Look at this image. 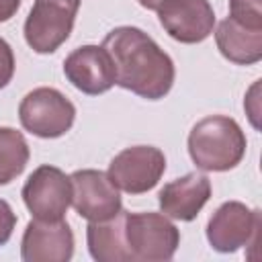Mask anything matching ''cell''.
I'll use <instances>...</instances> for the list:
<instances>
[{"label": "cell", "mask_w": 262, "mask_h": 262, "mask_svg": "<svg viewBox=\"0 0 262 262\" xmlns=\"http://www.w3.org/2000/svg\"><path fill=\"white\" fill-rule=\"evenodd\" d=\"M102 47L108 51L117 86L145 98H164L176 78L172 57L141 29L137 27H115L106 33Z\"/></svg>", "instance_id": "obj_1"}, {"label": "cell", "mask_w": 262, "mask_h": 262, "mask_svg": "<svg viewBox=\"0 0 262 262\" xmlns=\"http://www.w3.org/2000/svg\"><path fill=\"white\" fill-rule=\"evenodd\" d=\"M188 156L203 172H227L235 168L248 147L239 123L225 115L201 119L188 133Z\"/></svg>", "instance_id": "obj_2"}, {"label": "cell", "mask_w": 262, "mask_h": 262, "mask_svg": "<svg viewBox=\"0 0 262 262\" xmlns=\"http://www.w3.org/2000/svg\"><path fill=\"white\" fill-rule=\"evenodd\" d=\"M123 235L129 262H166L180 246L178 227L164 213L123 211Z\"/></svg>", "instance_id": "obj_3"}, {"label": "cell", "mask_w": 262, "mask_h": 262, "mask_svg": "<svg viewBox=\"0 0 262 262\" xmlns=\"http://www.w3.org/2000/svg\"><path fill=\"white\" fill-rule=\"evenodd\" d=\"M76 119L74 102L57 88L39 86L27 92L18 104V121L25 131L41 139L66 135Z\"/></svg>", "instance_id": "obj_4"}, {"label": "cell", "mask_w": 262, "mask_h": 262, "mask_svg": "<svg viewBox=\"0 0 262 262\" xmlns=\"http://www.w3.org/2000/svg\"><path fill=\"white\" fill-rule=\"evenodd\" d=\"M82 0H35L23 33L35 53L57 51L72 35Z\"/></svg>", "instance_id": "obj_5"}, {"label": "cell", "mask_w": 262, "mask_h": 262, "mask_svg": "<svg viewBox=\"0 0 262 262\" xmlns=\"http://www.w3.org/2000/svg\"><path fill=\"white\" fill-rule=\"evenodd\" d=\"M260 227L262 217L258 209H250L239 201H227L209 217L207 242L213 250L231 254L244 246H256Z\"/></svg>", "instance_id": "obj_6"}, {"label": "cell", "mask_w": 262, "mask_h": 262, "mask_svg": "<svg viewBox=\"0 0 262 262\" xmlns=\"http://www.w3.org/2000/svg\"><path fill=\"white\" fill-rule=\"evenodd\" d=\"M166 172V156L154 145H131L119 151L106 170L111 182L127 194L151 190Z\"/></svg>", "instance_id": "obj_7"}, {"label": "cell", "mask_w": 262, "mask_h": 262, "mask_svg": "<svg viewBox=\"0 0 262 262\" xmlns=\"http://www.w3.org/2000/svg\"><path fill=\"white\" fill-rule=\"evenodd\" d=\"M20 194L33 219L59 221L72 205V180L63 170L43 164L27 178Z\"/></svg>", "instance_id": "obj_8"}, {"label": "cell", "mask_w": 262, "mask_h": 262, "mask_svg": "<svg viewBox=\"0 0 262 262\" xmlns=\"http://www.w3.org/2000/svg\"><path fill=\"white\" fill-rule=\"evenodd\" d=\"M72 180V207L86 221H106L121 209V192L111 182L106 172L84 168L70 174Z\"/></svg>", "instance_id": "obj_9"}, {"label": "cell", "mask_w": 262, "mask_h": 262, "mask_svg": "<svg viewBox=\"0 0 262 262\" xmlns=\"http://www.w3.org/2000/svg\"><path fill=\"white\" fill-rule=\"evenodd\" d=\"M156 12L162 29L184 45L205 41L215 27V10L209 0H164Z\"/></svg>", "instance_id": "obj_10"}, {"label": "cell", "mask_w": 262, "mask_h": 262, "mask_svg": "<svg viewBox=\"0 0 262 262\" xmlns=\"http://www.w3.org/2000/svg\"><path fill=\"white\" fill-rule=\"evenodd\" d=\"M63 76L68 82L90 96L104 94L117 82L115 66L102 45H82L63 59Z\"/></svg>", "instance_id": "obj_11"}, {"label": "cell", "mask_w": 262, "mask_h": 262, "mask_svg": "<svg viewBox=\"0 0 262 262\" xmlns=\"http://www.w3.org/2000/svg\"><path fill=\"white\" fill-rule=\"evenodd\" d=\"M74 256V231L66 219H31L20 239L25 262H68Z\"/></svg>", "instance_id": "obj_12"}, {"label": "cell", "mask_w": 262, "mask_h": 262, "mask_svg": "<svg viewBox=\"0 0 262 262\" xmlns=\"http://www.w3.org/2000/svg\"><path fill=\"white\" fill-rule=\"evenodd\" d=\"M211 199V180L205 174L188 172L164 184L158 194L160 209L176 221H192Z\"/></svg>", "instance_id": "obj_13"}, {"label": "cell", "mask_w": 262, "mask_h": 262, "mask_svg": "<svg viewBox=\"0 0 262 262\" xmlns=\"http://www.w3.org/2000/svg\"><path fill=\"white\" fill-rule=\"evenodd\" d=\"M215 43L219 53L237 66H252L262 59V31H252L229 16L217 25Z\"/></svg>", "instance_id": "obj_14"}, {"label": "cell", "mask_w": 262, "mask_h": 262, "mask_svg": "<svg viewBox=\"0 0 262 262\" xmlns=\"http://www.w3.org/2000/svg\"><path fill=\"white\" fill-rule=\"evenodd\" d=\"M86 242L96 262H129L123 235V209L106 221H90L86 227Z\"/></svg>", "instance_id": "obj_15"}, {"label": "cell", "mask_w": 262, "mask_h": 262, "mask_svg": "<svg viewBox=\"0 0 262 262\" xmlns=\"http://www.w3.org/2000/svg\"><path fill=\"white\" fill-rule=\"evenodd\" d=\"M29 143L25 135L12 127H0V186L10 184L29 164Z\"/></svg>", "instance_id": "obj_16"}, {"label": "cell", "mask_w": 262, "mask_h": 262, "mask_svg": "<svg viewBox=\"0 0 262 262\" xmlns=\"http://www.w3.org/2000/svg\"><path fill=\"white\" fill-rule=\"evenodd\" d=\"M229 18L246 29L262 31V0H229Z\"/></svg>", "instance_id": "obj_17"}, {"label": "cell", "mask_w": 262, "mask_h": 262, "mask_svg": "<svg viewBox=\"0 0 262 262\" xmlns=\"http://www.w3.org/2000/svg\"><path fill=\"white\" fill-rule=\"evenodd\" d=\"M14 53H12V47L8 45L6 39L0 37V90L6 88L14 76Z\"/></svg>", "instance_id": "obj_18"}, {"label": "cell", "mask_w": 262, "mask_h": 262, "mask_svg": "<svg viewBox=\"0 0 262 262\" xmlns=\"http://www.w3.org/2000/svg\"><path fill=\"white\" fill-rule=\"evenodd\" d=\"M14 227H16V213L12 211L8 201L0 199V248L8 244Z\"/></svg>", "instance_id": "obj_19"}, {"label": "cell", "mask_w": 262, "mask_h": 262, "mask_svg": "<svg viewBox=\"0 0 262 262\" xmlns=\"http://www.w3.org/2000/svg\"><path fill=\"white\" fill-rule=\"evenodd\" d=\"M258 94H260V80H256V82L252 84V88L248 90L246 100H244V108H246V113H248V117H250L254 129H260V123H258V115H260V98H258Z\"/></svg>", "instance_id": "obj_20"}, {"label": "cell", "mask_w": 262, "mask_h": 262, "mask_svg": "<svg viewBox=\"0 0 262 262\" xmlns=\"http://www.w3.org/2000/svg\"><path fill=\"white\" fill-rule=\"evenodd\" d=\"M20 6V0H0V23L10 20Z\"/></svg>", "instance_id": "obj_21"}, {"label": "cell", "mask_w": 262, "mask_h": 262, "mask_svg": "<svg viewBox=\"0 0 262 262\" xmlns=\"http://www.w3.org/2000/svg\"><path fill=\"white\" fill-rule=\"evenodd\" d=\"M137 2H139V6H143L147 10H156L164 0H137Z\"/></svg>", "instance_id": "obj_22"}]
</instances>
